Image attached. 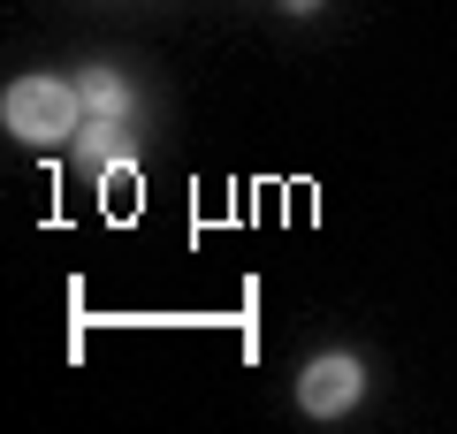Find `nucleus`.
I'll return each instance as SVG.
<instances>
[{
  "label": "nucleus",
  "instance_id": "obj_1",
  "mask_svg": "<svg viewBox=\"0 0 457 434\" xmlns=\"http://www.w3.org/2000/svg\"><path fill=\"white\" fill-rule=\"evenodd\" d=\"M0 114H8L16 138L54 145V138H77V129H84V92H77V84H54V77H23V84H8Z\"/></svg>",
  "mask_w": 457,
  "mask_h": 434
},
{
  "label": "nucleus",
  "instance_id": "obj_2",
  "mask_svg": "<svg viewBox=\"0 0 457 434\" xmlns=\"http://www.w3.org/2000/svg\"><path fill=\"white\" fill-rule=\"evenodd\" d=\"M359 388H366L359 358H312V366L297 373V404H305L312 419H336V412H351V404H359Z\"/></svg>",
  "mask_w": 457,
  "mask_h": 434
},
{
  "label": "nucleus",
  "instance_id": "obj_3",
  "mask_svg": "<svg viewBox=\"0 0 457 434\" xmlns=\"http://www.w3.org/2000/svg\"><path fill=\"white\" fill-rule=\"evenodd\" d=\"M77 92H84V107H92V114H107V122H122V114H130V92H122V77H107V69H92V77H84Z\"/></svg>",
  "mask_w": 457,
  "mask_h": 434
},
{
  "label": "nucleus",
  "instance_id": "obj_4",
  "mask_svg": "<svg viewBox=\"0 0 457 434\" xmlns=\"http://www.w3.org/2000/svg\"><path fill=\"white\" fill-rule=\"evenodd\" d=\"M122 145H130V138H122V122H107V114H99V122L84 129V161L114 168V161H122Z\"/></svg>",
  "mask_w": 457,
  "mask_h": 434
},
{
  "label": "nucleus",
  "instance_id": "obj_5",
  "mask_svg": "<svg viewBox=\"0 0 457 434\" xmlns=\"http://www.w3.org/2000/svg\"><path fill=\"white\" fill-rule=\"evenodd\" d=\"M282 8H320V0H282Z\"/></svg>",
  "mask_w": 457,
  "mask_h": 434
}]
</instances>
